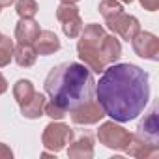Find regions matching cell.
<instances>
[{"mask_svg": "<svg viewBox=\"0 0 159 159\" xmlns=\"http://www.w3.org/2000/svg\"><path fill=\"white\" fill-rule=\"evenodd\" d=\"M75 133L69 125L62 124L60 120H52L51 124L45 125L43 133H41V144L45 150L56 153L60 150H64L71 140H73Z\"/></svg>", "mask_w": 159, "mask_h": 159, "instance_id": "obj_4", "label": "cell"}, {"mask_svg": "<svg viewBox=\"0 0 159 159\" xmlns=\"http://www.w3.org/2000/svg\"><path fill=\"white\" fill-rule=\"evenodd\" d=\"M43 114H47L49 118H52V120H62L66 114H67V111L66 109H62L60 105H56V103H45V109H43Z\"/></svg>", "mask_w": 159, "mask_h": 159, "instance_id": "obj_22", "label": "cell"}, {"mask_svg": "<svg viewBox=\"0 0 159 159\" xmlns=\"http://www.w3.org/2000/svg\"><path fill=\"white\" fill-rule=\"evenodd\" d=\"M34 94H36L34 84H32V81H28V79H19V81L13 84V98H15V101L19 105L26 103Z\"/></svg>", "mask_w": 159, "mask_h": 159, "instance_id": "obj_18", "label": "cell"}, {"mask_svg": "<svg viewBox=\"0 0 159 159\" xmlns=\"http://www.w3.org/2000/svg\"><path fill=\"white\" fill-rule=\"evenodd\" d=\"M101 56H103V62L107 66H111V64L120 60V56H122V43L116 38V34L114 36L105 34V38L101 41Z\"/></svg>", "mask_w": 159, "mask_h": 159, "instance_id": "obj_15", "label": "cell"}, {"mask_svg": "<svg viewBox=\"0 0 159 159\" xmlns=\"http://www.w3.org/2000/svg\"><path fill=\"white\" fill-rule=\"evenodd\" d=\"M45 92L51 101L67 112L96 98V81L92 71L79 62H64L54 66L45 77Z\"/></svg>", "mask_w": 159, "mask_h": 159, "instance_id": "obj_2", "label": "cell"}, {"mask_svg": "<svg viewBox=\"0 0 159 159\" xmlns=\"http://www.w3.org/2000/svg\"><path fill=\"white\" fill-rule=\"evenodd\" d=\"M133 51L137 56L144 58V60H159V38L152 32H139L133 39H131Z\"/></svg>", "mask_w": 159, "mask_h": 159, "instance_id": "obj_7", "label": "cell"}, {"mask_svg": "<svg viewBox=\"0 0 159 159\" xmlns=\"http://www.w3.org/2000/svg\"><path fill=\"white\" fill-rule=\"evenodd\" d=\"M96 99L105 116L129 122L144 112L150 101V77L135 64H111L96 83Z\"/></svg>", "mask_w": 159, "mask_h": 159, "instance_id": "obj_1", "label": "cell"}, {"mask_svg": "<svg viewBox=\"0 0 159 159\" xmlns=\"http://www.w3.org/2000/svg\"><path fill=\"white\" fill-rule=\"evenodd\" d=\"M13 60V39L0 34V67H6Z\"/></svg>", "mask_w": 159, "mask_h": 159, "instance_id": "obj_19", "label": "cell"}, {"mask_svg": "<svg viewBox=\"0 0 159 159\" xmlns=\"http://www.w3.org/2000/svg\"><path fill=\"white\" fill-rule=\"evenodd\" d=\"M11 157H13L11 148L8 144H4V142H0V159H11Z\"/></svg>", "mask_w": 159, "mask_h": 159, "instance_id": "obj_24", "label": "cell"}, {"mask_svg": "<svg viewBox=\"0 0 159 159\" xmlns=\"http://www.w3.org/2000/svg\"><path fill=\"white\" fill-rule=\"evenodd\" d=\"M69 116H71L73 124H77V125H94L103 120L105 112H103L101 105L98 103V99L94 98V99L86 101L84 105L69 111Z\"/></svg>", "mask_w": 159, "mask_h": 159, "instance_id": "obj_9", "label": "cell"}, {"mask_svg": "<svg viewBox=\"0 0 159 159\" xmlns=\"http://www.w3.org/2000/svg\"><path fill=\"white\" fill-rule=\"evenodd\" d=\"M120 2H124V4H131L133 0H120Z\"/></svg>", "mask_w": 159, "mask_h": 159, "instance_id": "obj_28", "label": "cell"}, {"mask_svg": "<svg viewBox=\"0 0 159 159\" xmlns=\"http://www.w3.org/2000/svg\"><path fill=\"white\" fill-rule=\"evenodd\" d=\"M56 19L62 23L64 34L71 39L79 38V34H81V30L84 26L81 15H79V8L75 4H60L56 8Z\"/></svg>", "mask_w": 159, "mask_h": 159, "instance_id": "obj_6", "label": "cell"}, {"mask_svg": "<svg viewBox=\"0 0 159 159\" xmlns=\"http://www.w3.org/2000/svg\"><path fill=\"white\" fill-rule=\"evenodd\" d=\"M139 2L146 11H157L159 8V0H139Z\"/></svg>", "mask_w": 159, "mask_h": 159, "instance_id": "obj_23", "label": "cell"}, {"mask_svg": "<svg viewBox=\"0 0 159 159\" xmlns=\"http://www.w3.org/2000/svg\"><path fill=\"white\" fill-rule=\"evenodd\" d=\"M45 103H47V98L39 92H36L26 103L19 105L21 107V114L28 120H38L43 116V109H45Z\"/></svg>", "mask_w": 159, "mask_h": 159, "instance_id": "obj_16", "label": "cell"}, {"mask_svg": "<svg viewBox=\"0 0 159 159\" xmlns=\"http://www.w3.org/2000/svg\"><path fill=\"white\" fill-rule=\"evenodd\" d=\"M15 2V0H0V8H8Z\"/></svg>", "mask_w": 159, "mask_h": 159, "instance_id": "obj_26", "label": "cell"}, {"mask_svg": "<svg viewBox=\"0 0 159 159\" xmlns=\"http://www.w3.org/2000/svg\"><path fill=\"white\" fill-rule=\"evenodd\" d=\"M125 153L131 157H139V159H153L159 155V146L148 144L146 140H142L139 135H131V142L125 148Z\"/></svg>", "mask_w": 159, "mask_h": 159, "instance_id": "obj_11", "label": "cell"}, {"mask_svg": "<svg viewBox=\"0 0 159 159\" xmlns=\"http://www.w3.org/2000/svg\"><path fill=\"white\" fill-rule=\"evenodd\" d=\"M67 157L71 159H90L94 157V139L86 133L69 142L67 148Z\"/></svg>", "mask_w": 159, "mask_h": 159, "instance_id": "obj_12", "label": "cell"}, {"mask_svg": "<svg viewBox=\"0 0 159 159\" xmlns=\"http://www.w3.org/2000/svg\"><path fill=\"white\" fill-rule=\"evenodd\" d=\"M131 135L125 127L118 125L114 120L112 122H103L98 129V140L107 146L109 150H118V152H125V148L131 142Z\"/></svg>", "mask_w": 159, "mask_h": 159, "instance_id": "obj_5", "label": "cell"}, {"mask_svg": "<svg viewBox=\"0 0 159 159\" xmlns=\"http://www.w3.org/2000/svg\"><path fill=\"white\" fill-rule=\"evenodd\" d=\"M105 34H107L105 28L96 23L83 26L81 34H79V43H77L79 58L92 73H101L107 67V64L103 62V56H101V41H103Z\"/></svg>", "mask_w": 159, "mask_h": 159, "instance_id": "obj_3", "label": "cell"}, {"mask_svg": "<svg viewBox=\"0 0 159 159\" xmlns=\"http://www.w3.org/2000/svg\"><path fill=\"white\" fill-rule=\"evenodd\" d=\"M6 90H8V81H6V77L0 73V96H2Z\"/></svg>", "mask_w": 159, "mask_h": 159, "instance_id": "obj_25", "label": "cell"}, {"mask_svg": "<svg viewBox=\"0 0 159 159\" xmlns=\"http://www.w3.org/2000/svg\"><path fill=\"white\" fill-rule=\"evenodd\" d=\"M60 2H62V4H77L79 0H60Z\"/></svg>", "mask_w": 159, "mask_h": 159, "instance_id": "obj_27", "label": "cell"}, {"mask_svg": "<svg viewBox=\"0 0 159 159\" xmlns=\"http://www.w3.org/2000/svg\"><path fill=\"white\" fill-rule=\"evenodd\" d=\"M34 47H36L38 54L49 56V54H54L56 51H60V39L52 30H41L34 41Z\"/></svg>", "mask_w": 159, "mask_h": 159, "instance_id": "obj_13", "label": "cell"}, {"mask_svg": "<svg viewBox=\"0 0 159 159\" xmlns=\"http://www.w3.org/2000/svg\"><path fill=\"white\" fill-rule=\"evenodd\" d=\"M142 140H146L148 144L159 146V122H157V103L152 105V109L144 114V118L139 122L137 133Z\"/></svg>", "mask_w": 159, "mask_h": 159, "instance_id": "obj_10", "label": "cell"}, {"mask_svg": "<svg viewBox=\"0 0 159 159\" xmlns=\"http://www.w3.org/2000/svg\"><path fill=\"white\" fill-rule=\"evenodd\" d=\"M41 28L39 23L34 19H21L15 26V39L19 43H34L36 38L39 36Z\"/></svg>", "mask_w": 159, "mask_h": 159, "instance_id": "obj_14", "label": "cell"}, {"mask_svg": "<svg viewBox=\"0 0 159 159\" xmlns=\"http://www.w3.org/2000/svg\"><path fill=\"white\" fill-rule=\"evenodd\" d=\"M15 11L21 19H34L38 13V2L36 0H15Z\"/></svg>", "mask_w": 159, "mask_h": 159, "instance_id": "obj_21", "label": "cell"}, {"mask_svg": "<svg viewBox=\"0 0 159 159\" xmlns=\"http://www.w3.org/2000/svg\"><path fill=\"white\" fill-rule=\"evenodd\" d=\"M36 58H38V51L32 43H19L17 47H13V60L17 62V66L30 67L36 64Z\"/></svg>", "mask_w": 159, "mask_h": 159, "instance_id": "obj_17", "label": "cell"}, {"mask_svg": "<svg viewBox=\"0 0 159 159\" xmlns=\"http://www.w3.org/2000/svg\"><path fill=\"white\" fill-rule=\"evenodd\" d=\"M98 10H99V13L103 15V19L109 21V19H112L114 15L122 13V11H124V6H122L120 0H101Z\"/></svg>", "mask_w": 159, "mask_h": 159, "instance_id": "obj_20", "label": "cell"}, {"mask_svg": "<svg viewBox=\"0 0 159 159\" xmlns=\"http://www.w3.org/2000/svg\"><path fill=\"white\" fill-rule=\"evenodd\" d=\"M107 26L109 30H112L114 34H118L122 39L125 41H131L139 32H140V23L135 15H127V13H118L114 15L112 19L107 21Z\"/></svg>", "mask_w": 159, "mask_h": 159, "instance_id": "obj_8", "label": "cell"}]
</instances>
